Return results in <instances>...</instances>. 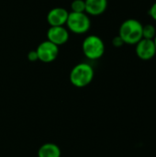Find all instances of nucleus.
Returning <instances> with one entry per match:
<instances>
[{
    "mask_svg": "<svg viewBox=\"0 0 156 157\" xmlns=\"http://www.w3.org/2000/svg\"><path fill=\"white\" fill-rule=\"evenodd\" d=\"M143 24L135 19L129 18L123 21L119 29V36L124 44L135 45L143 39Z\"/></svg>",
    "mask_w": 156,
    "mask_h": 157,
    "instance_id": "1",
    "label": "nucleus"
},
{
    "mask_svg": "<svg viewBox=\"0 0 156 157\" xmlns=\"http://www.w3.org/2000/svg\"><path fill=\"white\" fill-rule=\"evenodd\" d=\"M94 75L95 71L89 63H80L73 67L69 75V79L74 86L83 88L91 84Z\"/></svg>",
    "mask_w": 156,
    "mask_h": 157,
    "instance_id": "2",
    "label": "nucleus"
},
{
    "mask_svg": "<svg viewBox=\"0 0 156 157\" xmlns=\"http://www.w3.org/2000/svg\"><path fill=\"white\" fill-rule=\"evenodd\" d=\"M82 51L88 60H98L104 55L105 43L100 37L97 35H89L83 40Z\"/></svg>",
    "mask_w": 156,
    "mask_h": 157,
    "instance_id": "3",
    "label": "nucleus"
},
{
    "mask_svg": "<svg viewBox=\"0 0 156 157\" xmlns=\"http://www.w3.org/2000/svg\"><path fill=\"white\" fill-rule=\"evenodd\" d=\"M67 29L74 34H85L91 27V20L86 12H69L66 21Z\"/></svg>",
    "mask_w": 156,
    "mask_h": 157,
    "instance_id": "4",
    "label": "nucleus"
},
{
    "mask_svg": "<svg viewBox=\"0 0 156 157\" xmlns=\"http://www.w3.org/2000/svg\"><path fill=\"white\" fill-rule=\"evenodd\" d=\"M39 61L49 63L56 60L59 55V46L46 40L40 42L36 49Z\"/></svg>",
    "mask_w": 156,
    "mask_h": 157,
    "instance_id": "5",
    "label": "nucleus"
},
{
    "mask_svg": "<svg viewBox=\"0 0 156 157\" xmlns=\"http://www.w3.org/2000/svg\"><path fill=\"white\" fill-rule=\"evenodd\" d=\"M135 52L139 59L143 61H150L156 54V49L154 40L142 39L136 44Z\"/></svg>",
    "mask_w": 156,
    "mask_h": 157,
    "instance_id": "6",
    "label": "nucleus"
},
{
    "mask_svg": "<svg viewBox=\"0 0 156 157\" xmlns=\"http://www.w3.org/2000/svg\"><path fill=\"white\" fill-rule=\"evenodd\" d=\"M47 40L57 46H62L69 40V30L64 26L50 27L47 31Z\"/></svg>",
    "mask_w": 156,
    "mask_h": 157,
    "instance_id": "7",
    "label": "nucleus"
},
{
    "mask_svg": "<svg viewBox=\"0 0 156 157\" xmlns=\"http://www.w3.org/2000/svg\"><path fill=\"white\" fill-rule=\"evenodd\" d=\"M69 11L64 7H53L47 14V21L50 27L64 26L68 18Z\"/></svg>",
    "mask_w": 156,
    "mask_h": 157,
    "instance_id": "8",
    "label": "nucleus"
},
{
    "mask_svg": "<svg viewBox=\"0 0 156 157\" xmlns=\"http://www.w3.org/2000/svg\"><path fill=\"white\" fill-rule=\"evenodd\" d=\"M86 13L88 16H100L108 8V0H85Z\"/></svg>",
    "mask_w": 156,
    "mask_h": 157,
    "instance_id": "9",
    "label": "nucleus"
},
{
    "mask_svg": "<svg viewBox=\"0 0 156 157\" xmlns=\"http://www.w3.org/2000/svg\"><path fill=\"white\" fill-rule=\"evenodd\" d=\"M61 148L52 143L43 144L38 150V157H61Z\"/></svg>",
    "mask_w": 156,
    "mask_h": 157,
    "instance_id": "10",
    "label": "nucleus"
},
{
    "mask_svg": "<svg viewBox=\"0 0 156 157\" xmlns=\"http://www.w3.org/2000/svg\"><path fill=\"white\" fill-rule=\"evenodd\" d=\"M156 35L155 27L152 24L143 26V38L147 40H154Z\"/></svg>",
    "mask_w": 156,
    "mask_h": 157,
    "instance_id": "11",
    "label": "nucleus"
},
{
    "mask_svg": "<svg viewBox=\"0 0 156 157\" xmlns=\"http://www.w3.org/2000/svg\"><path fill=\"white\" fill-rule=\"evenodd\" d=\"M71 10L72 12H86V3L85 0H74L71 3Z\"/></svg>",
    "mask_w": 156,
    "mask_h": 157,
    "instance_id": "12",
    "label": "nucleus"
},
{
    "mask_svg": "<svg viewBox=\"0 0 156 157\" xmlns=\"http://www.w3.org/2000/svg\"><path fill=\"white\" fill-rule=\"evenodd\" d=\"M28 60L29 62L39 61V58H38V54H37L36 50H32V51H29V53H28Z\"/></svg>",
    "mask_w": 156,
    "mask_h": 157,
    "instance_id": "13",
    "label": "nucleus"
},
{
    "mask_svg": "<svg viewBox=\"0 0 156 157\" xmlns=\"http://www.w3.org/2000/svg\"><path fill=\"white\" fill-rule=\"evenodd\" d=\"M148 14H149V16H150L154 21H156V2H154V3L151 6V7L149 8Z\"/></svg>",
    "mask_w": 156,
    "mask_h": 157,
    "instance_id": "14",
    "label": "nucleus"
},
{
    "mask_svg": "<svg viewBox=\"0 0 156 157\" xmlns=\"http://www.w3.org/2000/svg\"><path fill=\"white\" fill-rule=\"evenodd\" d=\"M112 44H113V46H115V47H121V46L124 44V42H123V40H121V38L118 35V36H116L115 38H113V40H112Z\"/></svg>",
    "mask_w": 156,
    "mask_h": 157,
    "instance_id": "15",
    "label": "nucleus"
},
{
    "mask_svg": "<svg viewBox=\"0 0 156 157\" xmlns=\"http://www.w3.org/2000/svg\"><path fill=\"white\" fill-rule=\"evenodd\" d=\"M154 45H155V49H156V35H155V37H154Z\"/></svg>",
    "mask_w": 156,
    "mask_h": 157,
    "instance_id": "16",
    "label": "nucleus"
}]
</instances>
